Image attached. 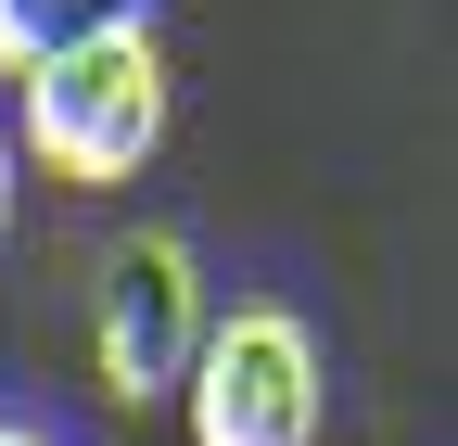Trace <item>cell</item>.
Masks as SVG:
<instances>
[{
	"instance_id": "6da1fadb",
	"label": "cell",
	"mask_w": 458,
	"mask_h": 446,
	"mask_svg": "<svg viewBox=\"0 0 458 446\" xmlns=\"http://www.w3.org/2000/svg\"><path fill=\"white\" fill-rule=\"evenodd\" d=\"M13 90H26L13 166H38V179H64V192H128L165 153V128H179V51H165L153 13H102L89 39H64Z\"/></svg>"
},
{
	"instance_id": "7a4b0ae2",
	"label": "cell",
	"mask_w": 458,
	"mask_h": 446,
	"mask_svg": "<svg viewBox=\"0 0 458 446\" xmlns=\"http://www.w3.org/2000/svg\"><path fill=\"white\" fill-rule=\"evenodd\" d=\"M179 408H191V446H318V421H331V370H318L306 306H280V294L216 306L204 345H191Z\"/></svg>"
},
{
	"instance_id": "3957f363",
	"label": "cell",
	"mask_w": 458,
	"mask_h": 446,
	"mask_svg": "<svg viewBox=\"0 0 458 446\" xmlns=\"http://www.w3.org/2000/svg\"><path fill=\"white\" fill-rule=\"evenodd\" d=\"M204 243L191 230H128L102 255V294H89V382L114 408H165L191 382V345H204Z\"/></svg>"
},
{
	"instance_id": "277c9868",
	"label": "cell",
	"mask_w": 458,
	"mask_h": 446,
	"mask_svg": "<svg viewBox=\"0 0 458 446\" xmlns=\"http://www.w3.org/2000/svg\"><path fill=\"white\" fill-rule=\"evenodd\" d=\"M102 13H140V0H0V77H38L64 39H89Z\"/></svg>"
},
{
	"instance_id": "5b68a950",
	"label": "cell",
	"mask_w": 458,
	"mask_h": 446,
	"mask_svg": "<svg viewBox=\"0 0 458 446\" xmlns=\"http://www.w3.org/2000/svg\"><path fill=\"white\" fill-rule=\"evenodd\" d=\"M0 446H64L51 421H26V408H0Z\"/></svg>"
},
{
	"instance_id": "8992f818",
	"label": "cell",
	"mask_w": 458,
	"mask_h": 446,
	"mask_svg": "<svg viewBox=\"0 0 458 446\" xmlns=\"http://www.w3.org/2000/svg\"><path fill=\"white\" fill-rule=\"evenodd\" d=\"M0 243H13V116H0Z\"/></svg>"
}]
</instances>
